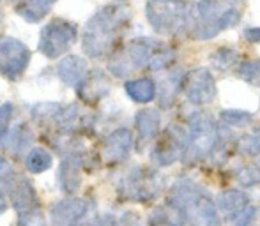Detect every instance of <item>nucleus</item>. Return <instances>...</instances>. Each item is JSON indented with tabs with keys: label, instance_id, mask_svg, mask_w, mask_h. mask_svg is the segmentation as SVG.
Here are the masks:
<instances>
[{
	"label": "nucleus",
	"instance_id": "34",
	"mask_svg": "<svg viewBox=\"0 0 260 226\" xmlns=\"http://www.w3.org/2000/svg\"><path fill=\"white\" fill-rule=\"evenodd\" d=\"M243 35L248 43H253V45H260V27H250L244 28Z\"/></svg>",
	"mask_w": 260,
	"mask_h": 226
},
{
	"label": "nucleus",
	"instance_id": "22",
	"mask_svg": "<svg viewBox=\"0 0 260 226\" xmlns=\"http://www.w3.org/2000/svg\"><path fill=\"white\" fill-rule=\"evenodd\" d=\"M184 76L181 71L170 72L163 82L159 83V104L161 108H170L174 99L177 97V92L184 85Z\"/></svg>",
	"mask_w": 260,
	"mask_h": 226
},
{
	"label": "nucleus",
	"instance_id": "2",
	"mask_svg": "<svg viewBox=\"0 0 260 226\" xmlns=\"http://www.w3.org/2000/svg\"><path fill=\"white\" fill-rule=\"evenodd\" d=\"M170 207L182 216L191 226H219L216 205L202 189L189 180H179L174 184L168 198Z\"/></svg>",
	"mask_w": 260,
	"mask_h": 226
},
{
	"label": "nucleus",
	"instance_id": "28",
	"mask_svg": "<svg viewBox=\"0 0 260 226\" xmlns=\"http://www.w3.org/2000/svg\"><path fill=\"white\" fill-rule=\"evenodd\" d=\"M239 76L251 87H258L260 89V58L257 60H246L241 64Z\"/></svg>",
	"mask_w": 260,
	"mask_h": 226
},
{
	"label": "nucleus",
	"instance_id": "3",
	"mask_svg": "<svg viewBox=\"0 0 260 226\" xmlns=\"http://www.w3.org/2000/svg\"><path fill=\"white\" fill-rule=\"evenodd\" d=\"M188 134L182 150V161L195 163L207 158L219 141V129L207 113H193L188 120Z\"/></svg>",
	"mask_w": 260,
	"mask_h": 226
},
{
	"label": "nucleus",
	"instance_id": "24",
	"mask_svg": "<svg viewBox=\"0 0 260 226\" xmlns=\"http://www.w3.org/2000/svg\"><path fill=\"white\" fill-rule=\"evenodd\" d=\"M239 52L236 48H230V46H221L218 48L214 53L211 55V64L216 71H221V72H226L234 67V65L239 62Z\"/></svg>",
	"mask_w": 260,
	"mask_h": 226
},
{
	"label": "nucleus",
	"instance_id": "21",
	"mask_svg": "<svg viewBox=\"0 0 260 226\" xmlns=\"http://www.w3.org/2000/svg\"><path fill=\"white\" fill-rule=\"evenodd\" d=\"M124 89H126V94L135 103H140V104L151 103L156 97V83L151 78L129 80V82H126Z\"/></svg>",
	"mask_w": 260,
	"mask_h": 226
},
{
	"label": "nucleus",
	"instance_id": "13",
	"mask_svg": "<svg viewBox=\"0 0 260 226\" xmlns=\"http://www.w3.org/2000/svg\"><path fill=\"white\" fill-rule=\"evenodd\" d=\"M131 148H133L131 131L126 129V127H120V129H115L106 138L103 158L110 165H113V163H122L129 158Z\"/></svg>",
	"mask_w": 260,
	"mask_h": 226
},
{
	"label": "nucleus",
	"instance_id": "17",
	"mask_svg": "<svg viewBox=\"0 0 260 226\" xmlns=\"http://www.w3.org/2000/svg\"><path fill=\"white\" fill-rule=\"evenodd\" d=\"M218 207H219V210L226 216V219L234 221L246 212L248 196L244 195L243 191L229 189V191H223L221 195L218 196Z\"/></svg>",
	"mask_w": 260,
	"mask_h": 226
},
{
	"label": "nucleus",
	"instance_id": "9",
	"mask_svg": "<svg viewBox=\"0 0 260 226\" xmlns=\"http://www.w3.org/2000/svg\"><path fill=\"white\" fill-rule=\"evenodd\" d=\"M186 92V97L191 104L197 106H204V104H211L218 96V89H216V78L209 69L199 67L189 71L184 76V85H182Z\"/></svg>",
	"mask_w": 260,
	"mask_h": 226
},
{
	"label": "nucleus",
	"instance_id": "35",
	"mask_svg": "<svg viewBox=\"0 0 260 226\" xmlns=\"http://www.w3.org/2000/svg\"><path fill=\"white\" fill-rule=\"evenodd\" d=\"M7 207H9V203H7L6 195H4V193L0 191V216H2V214L6 212V210H7Z\"/></svg>",
	"mask_w": 260,
	"mask_h": 226
},
{
	"label": "nucleus",
	"instance_id": "33",
	"mask_svg": "<svg viewBox=\"0 0 260 226\" xmlns=\"http://www.w3.org/2000/svg\"><path fill=\"white\" fill-rule=\"evenodd\" d=\"M9 178H13V165L0 156V180L9 182Z\"/></svg>",
	"mask_w": 260,
	"mask_h": 226
},
{
	"label": "nucleus",
	"instance_id": "26",
	"mask_svg": "<svg viewBox=\"0 0 260 226\" xmlns=\"http://www.w3.org/2000/svg\"><path fill=\"white\" fill-rule=\"evenodd\" d=\"M174 62H175V50L168 48V46H159L154 52V55H152L151 62H149V69H152V71H165Z\"/></svg>",
	"mask_w": 260,
	"mask_h": 226
},
{
	"label": "nucleus",
	"instance_id": "5",
	"mask_svg": "<svg viewBox=\"0 0 260 226\" xmlns=\"http://www.w3.org/2000/svg\"><path fill=\"white\" fill-rule=\"evenodd\" d=\"M78 39V25L66 18H53L39 32L38 50L46 58L53 60L69 52Z\"/></svg>",
	"mask_w": 260,
	"mask_h": 226
},
{
	"label": "nucleus",
	"instance_id": "20",
	"mask_svg": "<svg viewBox=\"0 0 260 226\" xmlns=\"http://www.w3.org/2000/svg\"><path fill=\"white\" fill-rule=\"evenodd\" d=\"M32 141H34V133L28 129V126L25 122H18L16 126H13L9 129L2 148L9 150L11 154H14V156H20V154H23V150Z\"/></svg>",
	"mask_w": 260,
	"mask_h": 226
},
{
	"label": "nucleus",
	"instance_id": "32",
	"mask_svg": "<svg viewBox=\"0 0 260 226\" xmlns=\"http://www.w3.org/2000/svg\"><path fill=\"white\" fill-rule=\"evenodd\" d=\"M239 150L244 156H255L260 154V136L258 134H246L239 140Z\"/></svg>",
	"mask_w": 260,
	"mask_h": 226
},
{
	"label": "nucleus",
	"instance_id": "31",
	"mask_svg": "<svg viewBox=\"0 0 260 226\" xmlns=\"http://www.w3.org/2000/svg\"><path fill=\"white\" fill-rule=\"evenodd\" d=\"M13 111L14 106L11 103H6L0 106V148L4 147V141H6V136L9 133V124L13 120Z\"/></svg>",
	"mask_w": 260,
	"mask_h": 226
},
{
	"label": "nucleus",
	"instance_id": "11",
	"mask_svg": "<svg viewBox=\"0 0 260 226\" xmlns=\"http://www.w3.org/2000/svg\"><path fill=\"white\" fill-rule=\"evenodd\" d=\"M94 210V205L80 198L60 200L52 207V223L53 226H71L80 221L83 216Z\"/></svg>",
	"mask_w": 260,
	"mask_h": 226
},
{
	"label": "nucleus",
	"instance_id": "1",
	"mask_svg": "<svg viewBox=\"0 0 260 226\" xmlns=\"http://www.w3.org/2000/svg\"><path fill=\"white\" fill-rule=\"evenodd\" d=\"M131 20L124 4H108L89 18L82 30V48L89 58H105L113 52L120 34Z\"/></svg>",
	"mask_w": 260,
	"mask_h": 226
},
{
	"label": "nucleus",
	"instance_id": "18",
	"mask_svg": "<svg viewBox=\"0 0 260 226\" xmlns=\"http://www.w3.org/2000/svg\"><path fill=\"white\" fill-rule=\"evenodd\" d=\"M55 2L57 0H21L14 6V11L28 23H39L50 14Z\"/></svg>",
	"mask_w": 260,
	"mask_h": 226
},
{
	"label": "nucleus",
	"instance_id": "4",
	"mask_svg": "<svg viewBox=\"0 0 260 226\" xmlns=\"http://www.w3.org/2000/svg\"><path fill=\"white\" fill-rule=\"evenodd\" d=\"M161 46L152 37H137L120 52H117L108 62V71L117 78H126L138 69L149 67L154 52Z\"/></svg>",
	"mask_w": 260,
	"mask_h": 226
},
{
	"label": "nucleus",
	"instance_id": "6",
	"mask_svg": "<svg viewBox=\"0 0 260 226\" xmlns=\"http://www.w3.org/2000/svg\"><path fill=\"white\" fill-rule=\"evenodd\" d=\"M189 9L182 0H147L145 18L157 34H172L188 23Z\"/></svg>",
	"mask_w": 260,
	"mask_h": 226
},
{
	"label": "nucleus",
	"instance_id": "15",
	"mask_svg": "<svg viewBox=\"0 0 260 226\" xmlns=\"http://www.w3.org/2000/svg\"><path fill=\"white\" fill-rule=\"evenodd\" d=\"M89 74L85 58L78 55H66L57 65V76L66 87H78Z\"/></svg>",
	"mask_w": 260,
	"mask_h": 226
},
{
	"label": "nucleus",
	"instance_id": "30",
	"mask_svg": "<svg viewBox=\"0 0 260 226\" xmlns=\"http://www.w3.org/2000/svg\"><path fill=\"white\" fill-rule=\"evenodd\" d=\"M18 224L20 226H46V217L45 214L41 212L39 207L32 210H25V212H20L18 216Z\"/></svg>",
	"mask_w": 260,
	"mask_h": 226
},
{
	"label": "nucleus",
	"instance_id": "14",
	"mask_svg": "<svg viewBox=\"0 0 260 226\" xmlns=\"http://www.w3.org/2000/svg\"><path fill=\"white\" fill-rule=\"evenodd\" d=\"M78 97L87 104H94L108 96L110 82L103 71H92L83 78L78 87Z\"/></svg>",
	"mask_w": 260,
	"mask_h": 226
},
{
	"label": "nucleus",
	"instance_id": "10",
	"mask_svg": "<svg viewBox=\"0 0 260 226\" xmlns=\"http://www.w3.org/2000/svg\"><path fill=\"white\" fill-rule=\"evenodd\" d=\"M186 134L188 131L181 129L177 126H170L161 138L157 140L151 152L152 161L157 166H170L172 163H175L179 158H182V150L186 145Z\"/></svg>",
	"mask_w": 260,
	"mask_h": 226
},
{
	"label": "nucleus",
	"instance_id": "7",
	"mask_svg": "<svg viewBox=\"0 0 260 226\" xmlns=\"http://www.w3.org/2000/svg\"><path fill=\"white\" fill-rule=\"evenodd\" d=\"M163 189V177L152 170L133 168L122 177L119 193L131 202H151Z\"/></svg>",
	"mask_w": 260,
	"mask_h": 226
},
{
	"label": "nucleus",
	"instance_id": "23",
	"mask_svg": "<svg viewBox=\"0 0 260 226\" xmlns=\"http://www.w3.org/2000/svg\"><path fill=\"white\" fill-rule=\"evenodd\" d=\"M64 108H66V104H60V103H41L32 108L30 115H32V120H36L38 124L52 127L58 124V119H60Z\"/></svg>",
	"mask_w": 260,
	"mask_h": 226
},
{
	"label": "nucleus",
	"instance_id": "27",
	"mask_svg": "<svg viewBox=\"0 0 260 226\" xmlns=\"http://www.w3.org/2000/svg\"><path fill=\"white\" fill-rule=\"evenodd\" d=\"M221 120L229 127H239V129H243V127H248L253 122V115L250 111H243V110H223Z\"/></svg>",
	"mask_w": 260,
	"mask_h": 226
},
{
	"label": "nucleus",
	"instance_id": "25",
	"mask_svg": "<svg viewBox=\"0 0 260 226\" xmlns=\"http://www.w3.org/2000/svg\"><path fill=\"white\" fill-rule=\"evenodd\" d=\"M52 165H53L52 154L41 147L32 148L27 154V158H25V166L32 173H43V171L52 168Z\"/></svg>",
	"mask_w": 260,
	"mask_h": 226
},
{
	"label": "nucleus",
	"instance_id": "19",
	"mask_svg": "<svg viewBox=\"0 0 260 226\" xmlns=\"http://www.w3.org/2000/svg\"><path fill=\"white\" fill-rule=\"evenodd\" d=\"M135 126H137L140 141L154 140L157 134H159V127H161L159 111L154 110V108H147V110L138 111L137 119H135Z\"/></svg>",
	"mask_w": 260,
	"mask_h": 226
},
{
	"label": "nucleus",
	"instance_id": "12",
	"mask_svg": "<svg viewBox=\"0 0 260 226\" xmlns=\"http://www.w3.org/2000/svg\"><path fill=\"white\" fill-rule=\"evenodd\" d=\"M83 166V152H69L66 154L64 161H62L60 168H58V184L60 189L66 195H75L80 189L82 184V177H80V170Z\"/></svg>",
	"mask_w": 260,
	"mask_h": 226
},
{
	"label": "nucleus",
	"instance_id": "16",
	"mask_svg": "<svg viewBox=\"0 0 260 226\" xmlns=\"http://www.w3.org/2000/svg\"><path fill=\"white\" fill-rule=\"evenodd\" d=\"M9 189H11L13 207L18 212H25V210H32L36 207H39V196L30 180H27V178L11 180Z\"/></svg>",
	"mask_w": 260,
	"mask_h": 226
},
{
	"label": "nucleus",
	"instance_id": "36",
	"mask_svg": "<svg viewBox=\"0 0 260 226\" xmlns=\"http://www.w3.org/2000/svg\"><path fill=\"white\" fill-rule=\"evenodd\" d=\"M239 226H250V224H248V221H244V223H241Z\"/></svg>",
	"mask_w": 260,
	"mask_h": 226
},
{
	"label": "nucleus",
	"instance_id": "8",
	"mask_svg": "<svg viewBox=\"0 0 260 226\" xmlns=\"http://www.w3.org/2000/svg\"><path fill=\"white\" fill-rule=\"evenodd\" d=\"M30 64V50L14 37L0 39V74L16 82L23 76Z\"/></svg>",
	"mask_w": 260,
	"mask_h": 226
},
{
	"label": "nucleus",
	"instance_id": "29",
	"mask_svg": "<svg viewBox=\"0 0 260 226\" xmlns=\"http://www.w3.org/2000/svg\"><path fill=\"white\" fill-rule=\"evenodd\" d=\"M236 177L241 185H244V187H253V185L260 184V168L255 165H248L237 171Z\"/></svg>",
	"mask_w": 260,
	"mask_h": 226
}]
</instances>
